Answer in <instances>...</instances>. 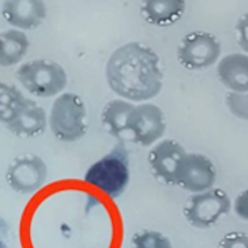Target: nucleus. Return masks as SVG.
Returning <instances> with one entry per match:
<instances>
[{"label": "nucleus", "instance_id": "1", "mask_svg": "<svg viewBox=\"0 0 248 248\" xmlns=\"http://www.w3.org/2000/svg\"><path fill=\"white\" fill-rule=\"evenodd\" d=\"M111 91L130 102H146L163 88L160 58L150 46L129 42L112 52L105 68Z\"/></svg>", "mask_w": 248, "mask_h": 248}, {"label": "nucleus", "instance_id": "2", "mask_svg": "<svg viewBox=\"0 0 248 248\" xmlns=\"http://www.w3.org/2000/svg\"><path fill=\"white\" fill-rule=\"evenodd\" d=\"M85 182L97 188L108 198L125 193L130 182V154L124 141H119L105 156L88 168Z\"/></svg>", "mask_w": 248, "mask_h": 248}, {"label": "nucleus", "instance_id": "3", "mask_svg": "<svg viewBox=\"0 0 248 248\" xmlns=\"http://www.w3.org/2000/svg\"><path fill=\"white\" fill-rule=\"evenodd\" d=\"M48 126L60 141L81 140L87 134V111L83 100L72 92L60 94L50 107Z\"/></svg>", "mask_w": 248, "mask_h": 248}, {"label": "nucleus", "instance_id": "4", "mask_svg": "<svg viewBox=\"0 0 248 248\" xmlns=\"http://www.w3.org/2000/svg\"><path fill=\"white\" fill-rule=\"evenodd\" d=\"M19 83L35 97L50 98L62 94L68 77L60 63L47 58H37L20 64L16 69Z\"/></svg>", "mask_w": 248, "mask_h": 248}, {"label": "nucleus", "instance_id": "5", "mask_svg": "<svg viewBox=\"0 0 248 248\" xmlns=\"http://www.w3.org/2000/svg\"><path fill=\"white\" fill-rule=\"evenodd\" d=\"M232 209L230 195L220 188L192 194L186 201L183 214L186 222L198 230H208Z\"/></svg>", "mask_w": 248, "mask_h": 248}, {"label": "nucleus", "instance_id": "6", "mask_svg": "<svg viewBox=\"0 0 248 248\" xmlns=\"http://www.w3.org/2000/svg\"><path fill=\"white\" fill-rule=\"evenodd\" d=\"M222 54V44L209 31H194L183 37L176 48L178 62L190 71L208 69L217 62Z\"/></svg>", "mask_w": 248, "mask_h": 248}, {"label": "nucleus", "instance_id": "7", "mask_svg": "<svg viewBox=\"0 0 248 248\" xmlns=\"http://www.w3.org/2000/svg\"><path fill=\"white\" fill-rule=\"evenodd\" d=\"M47 164L41 156L23 154L16 156L6 169L5 179L12 190L19 194H31L46 184Z\"/></svg>", "mask_w": 248, "mask_h": 248}, {"label": "nucleus", "instance_id": "8", "mask_svg": "<svg viewBox=\"0 0 248 248\" xmlns=\"http://www.w3.org/2000/svg\"><path fill=\"white\" fill-rule=\"evenodd\" d=\"M167 131V120L160 107L150 102L136 105L129 121L131 140L141 146L157 144Z\"/></svg>", "mask_w": 248, "mask_h": 248}, {"label": "nucleus", "instance_id": "9", "mask_svg": "<svg viewBox=\"0 0 248 248\" xmlns=\"http://www.w3.org/2000/svg\"><path fill=\"white\" fill-rule=\"evenodd\" d=\"M217 169L213 161L201 153H186L176 174V186L192 194L205 192L214 186Z\"/></svg>", "mask_w": 248, "mask_h": 248}, {"label": "nucleus", "instance_id": "10", "mask_svg": "<svg viewBox=\"0 0 248 248\" xmlns=\"http://www.w3.org/2000/svg\"><path fill=\"white\" fill-rule=\"evenodd\" d=\"M186 155V149L178 141L171 139L161 140L149 151L150 171L159 182L167 186H176L178 169Z\"/></svg>", "mask_w": 248, "mask_h": 248}, {"label": "nucleus", "instance_id": "11", "mask_svg": "<svg viewBox=\"0 0 248 248\" xmlns=\"http://www.w3.org/2000/svg\"><path fill=\"white\" fill-rule=\"evenodd\" d=\"M5 22L19 31L41 27L47 18V6L41 0H6L1 5Z\"/></svg>", "mask_w": 248, "mask_h": 248}, {"label": "nucleus", "instance_id": "12", "mask_svg": "<svg viewBox=\"0 0 248 248\" xmlns=\"http://www.w3.org/2000/svg\"><path fill=\"white\" fill-rule=\"evenodd\" d=\"M48 126V116L44 108L31 98H27L19 107L5 127L12 134L25 138H35L42 135Z\"/></svg>", "mask_w": 248, "mask_h": 248}, {"label": "nucleus", "instance_id": "13", "mask_svg": "<svg viewBox=\"0 0 248 248\" xmlns=\"http://www.w3.org/2000/svg\"><path fill=\"white\" fill-rule=\"evenodd\" d=\"M218 79L230 92H248V54L231 53L217 64Z\"/></svg>", "mask_w": 248, "mask_h": 248}, {"label": "nucleus", "instance_id": "14", "mask_svg": "<svg viewBox=\"0 0 248 248\" xmlns=\"http://www.w3.org/2000/svg\"><path fill=\"white\" fill-rule=\"evenodd\" d=\"M186 9L184 0H148L142 3L140 13L149 24L168 27L180 20Z\"/></svg>", "mask_w": 248, "mask_h": 248}, {"label": "nucleus", "instance_id": "15", "mask_svg": "<svg viewBox=\"0 0 248 248\" xmlns=\"http://www.w3.org/2000/svg\"><path fill=\"white\" fill-rule=\"evenodd\" d=\"M134 108L135 105H132V102L117 98L107 102L101 112V121L104 127L119 141H124L126 134H129V121Z\"/></svg>", "mask_w": 248, "mask_h": 248}, {"label": "nucleus", "instance_id": "16", "mask_svg": "<svg viewBox=\"0 0 248 248\" xmlns=\"http://www.w3.org/2000/svg\"><path fill=\"white\" fill-rule=\"evenodd\" d=\"M31 47L28 35L19 29H6L0 34V66L12 67L24 58Z\"/></svg>", "mask_w": 248, "mask_h": 248}, {"label": "nucleus", "instance_id": "17", "mask_svg": "<svg viewBox=\"0 0 248 248\" xmlns=\"http://www.w3.org/2000/svg\"><path fill=\"white\" fill-rule=\"evenodd\" d=\"M28 97L14 85L3 82L0 85V120L5 125Z\"/></svg>", "mask_w": 248, "mask_h": 248}, {"label": "nucleus", "instance_id": "18", "mask_svg": "<svg viewBox=\"0 0 248 248\" xmlns=\"http://www.w3.org/2000/svg\"><path fill=\"white\" fill-rule=\"evenodd\" d=\"M132 248H173L167 236L157 231L144 230L134 233L131 238Z\"/></svg>", "mask_w": 248, "mask_h": 248}, {"label": "nucleus", "instance_id": "19", "mask_svg": "<svg viewBox=\"0 0 248 248\" xmlns=\"http://www.w3.org/2000/svg\"><path fill=\"white\" fill-rule=\"evenodd\" d=\"M224 102L233 116L243 121H248V92H228Z\"/></svg>", "mask_w": 248, "mask_h": 248}, {"label": "nucleus", "instance_id": "20", "mask_svg": "<svg viewBox=\"0 0 248 248\" xmlns=\"http://www.w3.org/2000/svg\"><path fill=\"white\" fill-rule=\"evenodd\" d=\"M218 248H248V233L241 231L227 233L218 243Z\"/></svg>", "mask_w": 248, "mask_h": 248}, {"label": "nucleus", "instance_id": "21", "mask_svg": "<svg viewBox=\"0 0 248 248\" xmlns=\"http://www.w3.org/2000/svg\"><path fill=\"white\" fill-rule=\"evenodd\" d=\"M237 43L248 54V13L239 16L236 23Z\"/></svg>", "mask_w": 248, "mask_h": 248}, {"label": "nucleus", "instance_id": "22", "mask_svg": "<svg viewBox=\"0 0 248 248\" xmlns=\"http://www.w3.org/2000/svg\"><path fill=\"white\" fill-rule=\"evenodd\" d=\"M233 209L241 219L248 222V189L237 195L233 203Z\"/></svg>", "mask_w": 248, "mask_h": 248}]
</instances>
